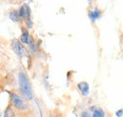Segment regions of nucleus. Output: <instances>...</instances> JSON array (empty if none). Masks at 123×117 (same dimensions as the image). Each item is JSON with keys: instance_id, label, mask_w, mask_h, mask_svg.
I'll use <instances>...</instances> for the list:
<instances>
[{"instance_id": "nucleus-1", "label": "nucleus", "mask_w": 123, "mask_h": 117, "mask_svg": "<svg viewBox=\"0 0 123 117\" xmlns=\"http://www.w3.org/2000/svg\"><path fill=\"white\" fill-rule=\"evenodd\" d=\"M18 82H19V88H20L22 94L29 100L32 99L33 94H32V90H31V82H30L27 75L22 71L18 73Z\"/></svg>"}, {"instance_id": "nucleus-2", "label": "nucleus", "mask_w": 123, "mask_h": 117, "mask_svg": "<svg viewBox=\"0 0 123 117\" xmlns=\"http://www.w3.org/2000/svg\"><path fill=\"white\" fill-rule=\"evenodd\" d=\"M10 98H11V102L12 104L15 107L17 110L19 111H25L28 109L27 104L24 102V100L22 99L21 96H19L15 93H10Z\"/></svg>"}, {"instance_id": "nucleus-3", "label": "nucleus", "mask_w": 123, "mask_h": 117, "mask_svg": "<svg viewBox=\"0 0 123 117\" xmlns=\"http://www.w3.org/2000/svg\"><path fill=\"white\" fill-rule=\"evenodd\" d=\"M12 49L13 51L15 52V54L19 57H24V56H27L28 53H27V50L26 48L23 46V44L20 43V41H18L17 39H13L12 42Z\"/></svg>"}, {"instance_id": "nucleus-4", "label": "nucleus", "mask_w": 123, "mask_h": 117, "mask_svg": "<svg viewBox=\"0 0 123 117\" xmlns=\"http://www.w3.org/2000/svg\"><path fill=\"white\" fill-rule=\"evenodd\" d=\"M78 88H79V90H80V92L81 93L82 95H84V96L88 95V94H89V84L87 82L82 81V82L78 83Z\"/></svg>"}, {"instance_id": "nucleus-5", "label": "nucleus", "mask_w": 123, "mask_h": 117, "mask_svg": "<svg viewBox=\"0 0 123 117\" xmlns=\"http://www.w3.org/2000/svg\"><path fill=\"white\" fill-rule=\"evenodd\" d=\"M30 40H31V36L29 34V31L27 29H24L22 34H21V36H20V43L21 44H29Z\"/></svg>"}, {"instance_id": "nucleus-6", "label": "nucleus", "mask_w": 123, "mask_h": 117, "mask_svg": "<svg viewBox=\"0 0 123 117\" xmlns=\"http://www.w3.org/2000/svg\"><path fill=\"white\" fill-rule=\"evenodd\" d=\"M100 14H101V12H100V11H98V10L90 11V12H89V18L91 19L92 22H95L97 19H98V18L100 17Z\"/></svg>"}, {"instance_id": "nucleus-7", "label": "nucleus", "mask_w": 123, "mask_h": 117, "mask_svg": "<svg viewBox=\"0 0 123 117\" xmlns=\"http://www.w3.org/2000/svg\"><path fill=\"white\" fill-rule=\"evenodd\" d=\"M92 117H104L105 116V113H104V111H103V110H101V109H98V108H95V107H93L92 109Z\"/></svg>"}, {"instance_id": "nucleus-8", "label": "nucleus", "mask_w": 123, "mask_h": 117, "mask_svg": "<svg viewBox=\"0 0 123 117\" xmlns=\"http://www.w3.org/2000/svg\"><path fill=\"white\" fill-rule=\"evenodd\" d=\"M4 117H15L14 111L12 107H7V109L4 111Z\"/></svg>"}, {"instance_id": "nucleus-9", "label": "nucleus", "mask_w": 123, "mask_h": 117, "mask_svg": "<svg viewBox=\"0 0 123 117\" xmlns=\"http://www.w3.org/2000/svg\"><path fill=\"white\" fill-rule=\"evenodd\" d=\"M18 15H19L20 20L26 18V4H24L22 7H20V9L18 10Z\"/></svg>"}, {"instance_id": "nucleus-10", "label": "nucleus", "mask_w": 123, "mask_h": 117, "mask_svg": "<svg viewBox=\"0 0 123 117\" xmlns=\"http://www.w3.org/2000/svg\"><path fill=\"white\" fill-rule=\"evenodd\" d=\"M10 17H11V19H12V21H14V22H17V21L20 20V19H19V15H18V11H12V12L10 13Z\"/></svg>"}, {"instance_id": "nucleus-11", "label": "nucleus", "mask_w": 123, "mask_h": 117, "mask_svg": "<svg viewBox=\"0 0 123 117\" xmlns=\"http://www.w3.org/2000/svg\"><path fill=\"white\" fill-rule=\"evenodd\" d=\"M29 45H30V49H31V52H32V53H36V51H37V45L35 44L34 41H33L31 38V40H30Z\"/></svg>"}, {"instance_id": "nucleus-12", "label": "nucleus", "mask_w": 123, "mask_h": 117, "mask_svg": "<svg viewBox=\"0 0 123 117\" xmlns=\"http://www.w3.org/2000/svg\"><path fill=\"white\" fill-rule=\"evenodd\" d=\"M80 117H91V115H90V113L88 112V111H82L81 112V115H80Z\"/></svg>"}, {"instance_id": "nucleus-13", "label": "nucleus", "mask_w": 123, "mask_h": 117, "mask_svg": "<svg viewBox=\"0 0 123 117\" xmlns=\"http://www.w3.org/2000/svg\"><path fill=\"white\" fill-rule=\"evenodd\" d=\"M116 115L117 117H121L123 115V110H119V111H117V112H116Z\"/></svg>"}]
</instances>
